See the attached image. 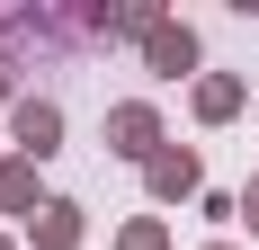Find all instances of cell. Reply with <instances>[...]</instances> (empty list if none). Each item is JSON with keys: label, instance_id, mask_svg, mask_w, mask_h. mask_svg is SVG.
Returning <instances> with one entry per match:
<instances>
[{"label": "cell", "instance_id": "1", "mask_svg": "<svg viewBox=\"0 0 259 250\" xmlns=\"http://www.w3.org/2000/svg\"><path fill=\"white\" fill-rule=\"evenodd\" d=\"M107 134H116V152H125V161H143V152L161 143V116H152V107H116V116H107Z\"/></svg>", "mask_w": 259, "mask_h": 250}, {"label": "cell", "instance_id": "2", "mask_svg": "<svg viewBox=\"0 0 259 250\" xmlns=\"http://www.w3.org/2000/svg\"><path fill=\"white\" fill-rule=\"evenodd\" d=\"M54 143H63V116H54L45 99H27V107H18V152H36V161H45Z\"/></svg>", "mask_w": 259, "mask_h": 250}, {"label": "cell", "instance_id": "3", "mask_svg": "<svg viewBox=\"0 0 259 250\" xmlns=\"http://www.w3.org/2000/svg\"><path fill=\"white\" fill-rule=\"evenodd\" d=\"M36 241H45V250H72L80 241V205H63V197L36 205Z\"/></svg>", "mask_w": 259, "mask_h": 250}, {"label": "cell", "instance_id": "4", "mask_svg": "<svg viewBox=\"0 0 259 250\" xmlns=\"http://www.w3.org/2000/svg\"><path fill=\"white\" fill-rule=\"evenodd\" d=\"M197 188V161L188 152H152V197H188Z\"/></svg>", "mask_w": 259, "mask_h": 250}, {"label": "cell", "instance_id": "5", "mask_svg": "<svg viewBox=\"0 0 259 250\" xmlns=\"http://www.w3.org/2000/svg\"><path fill=\"white\" fill-rule=\"evenodd\" d=\"M152 63L161 72H188V63H197V36H188V27H152Z\"/></svg>", "mask_w": 259, "mask_h": 250}, {"label": "cell", "instance_id": "6", "mask_svg": "<svg viewBox=\"0 0 259 250\" xmlns=\"http://www.w3.org/2000/svg\"><path fill=\"white\" fill-rule=\"evenodd\" d=\"M0 205H9V215L36 205V170H27V161H0Z\"/></svg>", "mask_w": 259, "mask_h": 250}, {"label": "cell", "instance_id": "7", "mask_svg": "<svg viewBox=\"0 0 259 250\" xmlns=\"http://www.w3.org/2000/svg\"><path fill=\"white\" fill-rule=\"evenodd\" d=\"M241 107V80H206V90H197V116H233Z\"/></svg>", "mask_w": 259, "mask_h": 250}, {"label": "cell", "instance_id": "8", "mask_svg": "<svg viewBox=\"0 0 259 250\" xmlns=\"http://www.w3.org/2000/svg\"><path fill=\"white\" fill-rule=\"evenodd\" d=\"M125 250H170V232L161 224H125Z\"/></svg>", "mask_w": 259, "mask_h": 250}, {"label": "cell", "instance_id": "9", "mask_svg": "<svg viewBox=\"0 0 259 250\" xmlns=\"http://www.w3.org/2000/svg\"><path fill=\"white\" fill-rule=\"evenodd\" d=\"M241 205H250V232H259V188H250V197H241Z\"/></svg>", "mask_w": 259, "mask_h": 250}, {"label": "cell", "instance_id": "10", "mask_svg": "<svg viewBox=\"0 0 259 250\" xmlns=\"http://www.w3.org/2000/svg\"><path fill=\"white\" fill-rule=\"evenodd\" d=\"M214 250H224V241H214Z\"/></svg>", "mask_w": 259, "mask_h": 250}, {"label": "cell", "instance_id": "11", "mask_svg": "<svg viewBox=\"0 0 259 250\" xmlns=\"http://www.w3.org/2000/svg\"><path fill=\"white\" fill-rule=\"evenodd\" d=\"M0 250H9V241H0Z\"/></svg>", "mask_w": 259, "mask_h": 250}]
</instances>
